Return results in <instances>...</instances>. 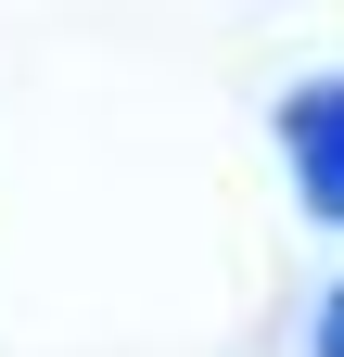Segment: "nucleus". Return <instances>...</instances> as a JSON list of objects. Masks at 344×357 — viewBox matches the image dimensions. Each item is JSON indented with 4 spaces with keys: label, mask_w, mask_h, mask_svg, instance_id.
I'll list each match as a JSON object with an SVG mask.
<instances>
[{
    "label": "nucleus",
    "mask_w": 344,
    "mask_h": 357,
    "mask_svg": "<svg viewBox=\"0 0 344 357\" xmlns=\"http://www.w3.org/2000/svg\"><path fill=\"white\" fill-rule=\"evenodd\" d=\"M281 128H293V178H306V204L344 217V77H331V89H293Z\"/></svg>",
    "instance_id": "nucleus-1"
},
{
    "label": "nucleus",
    "mask_w": 344,
    "mask_h": 357,
    "mask_svg": "<svg viewBox=\"0 0 344 357\" xmlns=\"http://www.w3.org/2000/svg\"><path fill=\"white\" fill-rule=\"evenodd\" d=\"M319 357H344V294H331V306H319Z\"/></svg>",
    "instance_id": "nucleus-2"
}]
</instances>
